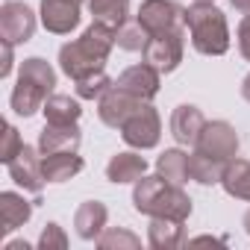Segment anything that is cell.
<instances>
[{"label":"cell","mask_w":250,"mask_h":250,"mask_svg":"<svg viewBox=\"0 0 250 250\" xmlns=\"http://www.w3.org/2000/svg\"><path fill=\"white\" fill-rule=\"evenodd\" d=\"M133 206L147 215V218H174V221H188L191 215V197L183 191V186H174L162 180L159 174L142 177L133 186Z\"/></svg>","instance_id":"cell-1"},{"label":"cell","mask_w":250,"mask_h":250,"mask_svg":"<svg viewBox=\"0 0 250 250\" xmlns=\"http://www.w3.org/2000/svg\"><path fill=\"white\" fill-rule=\"evenodd\" d=\"M53 85H56V71H53V65H50L47 59H42V56L24 59V62H21L18 83H15L12 97H9L15 115L33 118V115L44 106V100L53 94Z\"/></svg>","instance_id":"cell-2"},{"label":"cell","mask_w":250,"mask_h":250,"mask_svg":"<svg viewBox=\"0 0 250 250\" xmlns=\"http://www.w3.org/2000/svg\"><path fill=\"white\" fill-rule=\"evenodd\" d=\"M186 30L203 56H224L229 50V27L215 3H191L186 9Z\"/></svg>","instance_id":"cell-3"},{"label":"cell","mask_w":250,"mask_h":250,"mask_svg":"<svg viewBox=\"0 0 250 250\" xmlns=\"http://www.w3.org/2000/svg\"><path fill=\"white\" fill-rule=\"evenodd\" d=\"M136 21L150 33H186V9L174 0H145L136 12Z\"/></svg>","instance_id":"cell-4"},{"label":"cell","mask_w":250,"mask_h":250,"mask_svg":"<svg viewBox=\"0 0 250 250\" xmlns=\"http://www.w3.org/2000/svg\"><path fill=\"white\" fill-rule=\"evenodd\" d=\"M159 136H162V121H159V112L150 106V103H142L121 127V139L127 142L130 147L136 150H150L159 145Z\"/></svg>","instance_id":"cell-5"},{"label":"cell","mask_w":250,"mask_h":250,"mask_svg":"<svg viewBox=\"0 0 250 250\" xmlns=\"http://www.w3.org/2000/svg\"><path fill=\"white\" fill-rule=\"evenodd\" d=\"M194 150L229 162L238 156V133L227 121H206V127L200 130V136L194 142Z\"/></svg>","instance_id":"cell-6"},{"label":"cell","mask_w":250,"mask_h":250,"mask_svg":"<svg viewBox=\"0 0 250 250\" xmlns=\"http://www.w3.org/2000/svg\"><path fill=\"white\" fill-rule=\"evenodd\" d=\"M183 36L186 33H159V36H150L147 47L142 50V59L147 65H153L159 74L177 71L180 62H183V50H186Z\"/></svg>","instance_id":"cell-7"},{"label":"cell","mask_w":250,"mask_h":250,"mask_svg":"<svg viewBox=\"0 0 250 250\" xmlns=\"http://www.w3.org/2000/svg\"><path fill=\"white\" fill-rule=\"evenodd\" d=\"M36 33V12L24 3H12L6 0L0 6V39L9 44H24Z\"/></svg>","instance_id":"cell-8"},{"label":"cell","mask_w":250,"mask_h":250,"mask_svg":"<svg viewBox=\"0 0 250 250\" xmlns=\"http://www.w3.org/2000/svg\"><path fill=\"white\" fill-rule=\"evenodd\" d=\"M6 168H9V177L24 188V191H33V194H39L42 188H44V171H42V150L39 147H30V145H24L21 147V153L12 159V162H6Z\"/></svg>","instance_id":"cell-9"},{"label":"cell","mask_w":250,"mask_h":250,"mask_svg":"<svg viewBox=\"0 0 250 250\" xmlns=\"http://www.w3.org/2000/svg\"><path fill=\"white\" fill-rule=\"evenodd\" d=\"M142 103H147V100H139V97L127 94L124 88H118V85L112 83V88L97 100V115H100V121L106 124V127L121 130V127H124V121H127Z\"/></svg>","instance_id":"cell-10"},{"label":"cell","mask_w":250,"mask_h":250,"mask_svg":"<svg viewBox=\"0 0 250 250\" xmlns=\"http://www.w3.org/2000/svg\"><path fill=\"white\" fill-rule=\"evenodd\" d=\"M159 80H162V74L153 68V65H147V62H142V65H133V68H127L118 80H115V85L118 88H124L127 94H133V97H139V100H153L156 94H159Z\"/></svg>","instance_id":"cell-11"},{"label":"cell","mask_w":250,"mask_h":250,"mask_svg":"<svg viewBox=\"0 0 250 250\" xmlns=\"http://www.w3.org/2000/svg\"><path fill=\"white\" fill-rule=\"evenodd\" d=\"M103 65H106V62H103L100 56H94L88 47H83L80 39L59 47V68H62V74H68L74 83L83 80V77L91 74V71H100Z\"/></svg>","instance_id":"cell-12"},{"label":"cell","mask_w":250,"mask_h":250,"mask_svg":"<svg viewBox=\"0 0 250 250\" xmlns=\"http://www.w3.org/2000/svg\"><path fill=\"white\" fill-rule=\"evenodd\" d=\"M42 24L47 33L68 36L80 24V3L77 0H42Z\"/></svg>","instance_id":"cell-13"},{"label":"cell","mask_w":250,"mask_h":250,"mask_svg":"<svg viewBox=\"0 0 250 250\" xmlns=\"http://www.w3.org/2000/svg\"><path fill=\"white\" fill-rule=\"evenodd\" d=\"M203 127H206V118L191 103H180L171 112V136L177 139V145H186V147L191 145L194 147V142H197V136H200Z\"/></svg>","instance_id":"cell-14"},{"label":"cell","mask_w":250,"mask_h":250,"mask_svg":"<svg viewBox=\"0 0 250 250\" xmlns=\"http://www.w3.org/2000/svg\"><path fill=\"white\" fill-rule=\"evenodd\" d=\"M80 127L77 124H44L39 133V150L42 153H65V150H80Z\"/></svg>","instance_id":"cell-15"},{"label":"cell","mask_w":250,"mask_h":250,"mask_svg":"<svg viewBox=\"0 0 250 250\" xmlns=\"http://www.w3.org/2000/svg\"><path fill=\"white\" fill-rule=\"evenodd\" d=\"M106 218H109V212H106V206H103L100 200H85V203H80V209L74 212L77 235H80L83 241H97L100 232L106 229Z\"/></svg>","instance_id":"cell-16"},{"label":"cell","mask_w":250,"mask_h":250,"mask_svg":"<svg viewBox=\"0 0 250 250\" xmlns=\"http://www.w3.org/2000/svg\"><path fill=\"white\" fill-rule=\"evenodd\" d=\"M145 174H147V159L142 153H136V150H124V153L112 156L109 165H106V180L118 183V186L121 183H136Z\"/></svg>","instance_id":"cell-17"},{"label":"cell","mask_w":250,"mask_h":250,"mask_svg":"<svg viewBox=\"0 0 250 250\" xmlns=\"http://www.w3.org/2000/svg\"><path fill=\"white\" fill-rule=\"evenodd\" d=\"M147 244L153 250H174L186 244V221L174 218H153L147 227Z\"/></svg>","instance_id":"cell-18"},{"label":"cell","mask_w":250,"mask_h":250,"mask_svg":"<svg viewBox=\"0 0 250 250\" xmlns=\"http://www.w3.org/2000/svg\"><path fill=\"white\" fill-rule=\"evenodd\" d=\"M33 215V203L18 194V191H3L0 194V229L3 232H15L18 227H24Z\"/></svg>","instance_id":"cell-19"},{"label":"cell","mask_w":250,"mask_h":250,"mask_svg":"<svg viewBox=\"0 0 250 250\" xmlns=\"http://www.w3.org/2000/svg\"><path fill=\"white\" fill-rule=\"evenodd\" d=\"M42 171H44L47 183H65V180H71L83 171V156H77V150L42 153Z\"/></svg>","instance_id":"cell-20"},{"label":"cell","mask_w":250,"mask_h":250,"mask_svg":"<svg viewBox=\"0 0 250 250\" xmlns=\"http://www.w3.org/2000/svg\"><path fill=\"white\" fill-rule=\"evenodd\" d=\"M221 186H224V191L229 197L250 203V162L247 159H229Z\"/></svg>","instance_id":"cell-21"},{"label":"cell","mask_w":250,"mask_h":250,"mask_svg":"<svg viewBox=\"0 0 250 250\" xmlns=\"http://www.w3.org/2000/svg\"><path fill=\"white\" fill-rule=\"evenodd\" d=\"M44 112V121L47 124H77L83 109H80V100L71 97V94H50L42 106Z\"/></svg>","instance_id":"cell-22"},{"label":"cell","mask_w":250,"mask_h":250,"mask_svg":"<svg viewBox=\"0 0 250 250\" xmlns=\"http://www.w3.org/2000/svg\"><path fill=\"white\" fill-rule=\"evenodd\" d=\"M156 174L174 186H186L188 183V153H183L180 147H171L165 150L159 159H156Z\"/></svg>","instance_id":"cell-23"},{"label":"cell","mask_w":250,"mask_h":250,"mask_svg":"<svg viewBox=\"0 0 250 250\" xmlns=\"http://www.w3.org/2000/svg\"><path fill=\"white\" fill-rule=\"evenodd\" d=\"M224 171H227V162L224 159H215V156H206V153H197V150L188 156V174L200 186L221 183L224 180Z\"/></svg>","instance_id":"cell-24"},{"label":"cell","mask_w":250,"mask_h":250,"mask_svg":"<svg viewBox=\"0 0 250 250\" xmlns=\"http://www.w3.org/2000/svg\"><path fill=\"white\" fill-rule=\"evenodd\" d=\"M88 12H91L94 21L109 24L112 30H118L130 18V0H88Z\"/></svg>","instance_id":"cell-25"},{"label":"cell","mask_w":250,"mask_h":250,"mask_svg":"<svg viewBox=\"0 0 250 250\" xmlns=\"http://www.w3.org/2000/svg\"><path fill=\"white\" fill-rule=\"evenodd\" d=\"M83 47H88L94 56H100L103 62L109 59L112 47H115V30L109 24H100V21H91V27H85V33L80 36Z\"/></svg>","instance_id":"cell-26"},{"label":"cell","mask_w":250,"mask_h":250,"mask_svg":"<svg viewBox=\"0 0 250 250\" xmlns=\"http://www.w3.org/2000/svg\"><path fill=\"white\" fill-rule=\"evenodd\" d=\"M147 42H150V33L139 24V21H127L124 27H118L115 30V44L121 47V50H130V53H142L145 47H147Z\"/></svg>","instance_id":"cell-27"},{"label":"cell","mask_w":250,"mask_h":250,"mask_svg":"<svg viewBox=\"0 0 250 250\" xmlns=\"http://www.w3.org/2000/svg\"><path fill=\"white\" fill-rule=\"evenodd\" d=\"M112 77L100 68V71H91V74H85L83 80H77L74 85H77V97L80 100H100L109 88H112Z\"/></svg>","instance_id":"cell-28"},{"label":"cell","mask_w":250,"mask_h":250,"mask_svg":"<svg viewBox=\"0 0 250 250\" xmlns=\"http://www.w3.org/2000/svg\"><path fill=\"white\" fill-rule=\"evenodd\" d=\"M100 250H139L142 247V238L130 229H118V227H109L100 232V238L94 241Z\"/></svg>","instance_id":"cell-29"},{"label":"cell","mask_w":250,"mask_h":250,"mask_svg":"<svg viewBox=\"0 0 250 250\" xmlns=\"http://www.w3.org/2000/svg\"><path fill=\"white\" fill-rule=\"evenodd\" d=\"M21 147H24V142H21V136H18V130L12 127V124H6L3 127V142H0V162H12L18 153H21Z\"/></svg>","instance_id":"cell-30"},{"label":"cell","mask_w":250,"mask_h":250,"mask_svg":"<svg viewBox=\"0 0 250 250\" xmlns=\"http://www.w3.org/2000/svg\"><path fill=\"white\" fill-rule=\"evenodd\" d=\"M39 247H42V250H53V247H56V250H65V247H68V235L62 232L59 224L50 221V224H44V229H42V235H39Z\"/></svg>","instance_id":"cell-31"},{"label":"cell","mask_w":250,"mask_h":250,"mask_svg":"<svg viewBox=\"0 0 250 250\" xmlns=\"http://www.w3.org/2000/svg\"><path fill=\"white\" fill-rule=\"evenodd\" d=\"M12 50H15V44H9V42H3V39H0V77H9L12 74Z\"/></svg>","instance_id":"cell-32"},{"label":"cell","mask_w":250,"mask_h":250,"mask_svg":"<svg viewBox=\"0 0 250 250\" xmlns=\"http://www.w3.org/2000/svg\"><path fill=\"white\" fill-rule=\"evenodd\" d=\"M238 50L250 62V15H244L241 24H238Z\"/></svg>","instance_id":"cell-33"},{"label":"cell","mask_w":250,"mask_h":250,"mask_svg":"<svg viewBox=\"0 0 250 250\" xmlns=\"http://www.w3.org/2000/svg\"><path fill=\"white\" fill-rule=\"evenodd\" d=\"M229 6L241 15H250V0H229Z\"/></svg>","instance_id":"cell-34"},{"label":"cell","mask_w":250,"mask_h":250,"mask_svg":"<svg viewBox=\"0 0 250 250\" xmlns=\"http://www.w3.org/2000/svg\"><path fill=\"white\" fill-rule=\"evenodd\" d=\"M6 250H30V244H27V241H9Z\"/></svg>","instance_id":"cell-35"},{"label":"cell","mask_w":250,"mask_h":250,"mask_svg":"<svg viewBox=\"0 0 250 250\" xmlns=\"http://www.w3.org/2000/svg\"><path fill=\"white\" fill-rule=\"evenodd\" d=\"M241 94H244V100L250 103V74L244 77V83H241Z\"/></svg>","instance_id":"cell-36"},{"label":"cell","mask_w":250,"mask_h":250,"mask_svg":"<svg viewBox=\"0 0 250 250\" xmlns=\"http://www.w3.org/2000/svg\"><path fill=\"white\" fill-rule=\"evenodd\" d=\"M241 227H244V232H247V235H250V209H247V212H244V218H241Z\"/></svg>","instance_id":"cell-37"},{"label":"cell","mask_w":250,"mask_h":250,"mask_svg":"<svg viewBox=\"0 0 250 250\" xmlns=\"http://www.w3.org/2000/svg\"><path fill=\"white\" fill-rule=\"evenodd\" d=\"M194 3H215V0H194Z\"/></svg>","instance_id":"cell-38"},{"label":"cell","mask_w":250,"mask_h":250,"mask_svg":"<svg viewBox=\"0 0 250 250\" xmlns=\"http://www.w3.org/2000/svg\"><path fill=\"white\" fill-rule=\"evenodd\" d=\"M77 3H83V0H77Z\"/></svg>","instance_id":"cell-39"}]
</instances>
